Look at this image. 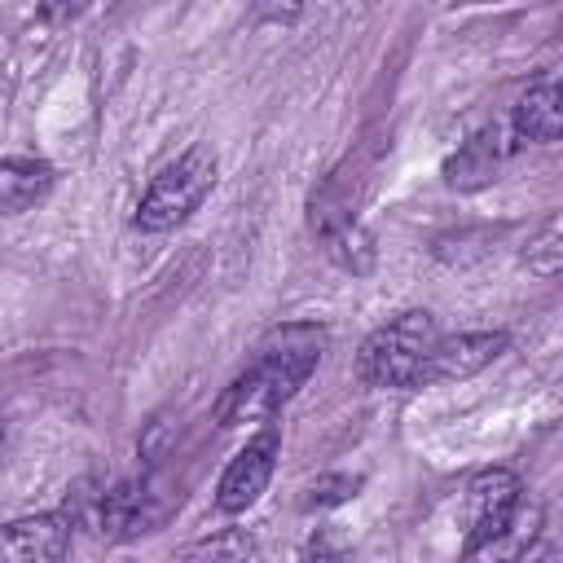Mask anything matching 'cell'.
Listing matches in <instances>:
<instances>
[{"instance_id":"obj_1","label":"cell","mask_w":563,"mask_h":563,"mask_svg":"<svg viewBox=\"0 0 563 563\" xmlns=\"http://www.w3.org/2000/svg\"><path fill=\"white\" fill-rule=\"evenodd\" d=\"M330 334L325 325L312 321H290L277 325L260 347L255 361L224 387L220 405H216V422L220 427H242V422H268L317 369L321 352H325Z\"/></svg>"},{"instance_id":"obj_2","label":"cell","mask_w":563,"mask_h":563,"mask_svg":"<svg viewBox=\"0 0 563 563\" xmlns=\"http://www.w3.org/2000/svg\"><path fill=\"white\" fill-rule=\"evenodd\" d=\"M435 343H440L435 317L422 312V308H409V312L391 317L387 325H378V330L361 343L356 374H361V383H369V387H391V391L427 387V361H431Z\"/></svg>"},{"instance_id":"obj_3","label":"cell","mask_w":563,"mask_h":563,"mask_svg":"<svg viewBox=\"0 0 563 563\" xmlns=\"http://www.w3.org/2000/svg\"><path fill=\"white\" fill-rule=\"evenodd\" d=\"M211 185H216V154L207 145H194V150H185L180 158H172L150 180V189L136 202L132 224L141 233H167V229L185 224L202 207V198L211 194Z\"/></svg>"},{"instance_id":"obj_4","label":"cell","mask_w":563,"mask_h":563,"mask_svg":"<svg viewBox=\"0 0 563 563\" xmlns=\"http://www.w3.org/2000/svg\"><path fill=\"white\" fill-rule=\"evenodd\" d=\"M75 519H88L106 541H132V537L158 528L163 501H158V493L150 488V479H123V484H110V488H101V493L75 488L70 523H75Z\"/></svg>"},{"instance_id":"obj_5","label":"cell","mask_w":563,"mask_h":563,"mask_svg":"<svg viewBox=\"0 0 563 563\" xmlns=\"http://www.w3.org/2000/svg\"><path fill=\"white\" fill-rule=\"evenodd\" d=\"M523 506V484L515 471L506 466H488L479 475H471L466 497H462V515H466V550L493 541L497 532L510 528V519Z\"/></svg>"},{"instance_id":"obj_6","label":"cell","mask_w":563,"mask_h":563,"mask_svg":"<svg viewBox=\"0 0 563 563\" xmlns=\"http://www.w3.org/2000/svg\"><path fill=\"white\" fill-rule=\"evenodd\" d=\"M277 453H282V431L268 422V427H260V431L233 453V462L224 466V475H220V484H216V506H220L224 515H242L246 506H255L260 493H264L268 479H273Z\"/></svg>"},{"instance_id":"obj_7","label":"cell","mask_w":563,"mask_h":563,"mask_svg":"<svg viewBox=\"0 0 563 563\" xmlns=\"http://www.w3.org/2000/svg\"><path fill=\"white\" fill-rule=\"evenodd\" d=\"M70 550L66 515H22L0 528V563H62Z\"/></svg>"},{"instance_id":"obj_8","label":"cell","mask_w":563,"mask_h":563,"mask_svg":"<svg viewBox=\"0 0 563 563\" xmlns=\"http://www.w3.org/2000/svg\"><path fill=\"white\" fill-rule=\"evenodd\" d=\"M312 229L321 238V251L339 268H347V273H369L374 268V238L356 224L352 211L330 207V198H317L312 202Z\"/></svg>"},{"instance_id":"obj_9","label":"cell","mask_w":563,"mask_h":563,"mask_svg":"<svg viewBox=\"0 0 563 563\" xmlns=\"http://www.w3.org/2000/svg\"><path fill=\"white\" fill-rule=\"evenodd\" d=\"M506 330H471V334H453L440 339L431 361H427V383H453V378H471L484 365H493L506 352Z\"/></svg>"},{"instance_id":"obj_10","label":"cell","mask_w":563,"mask_h":563,"mask_svg":"<svg viewBox=\"0 0 563 563\" xmlns=\"http://www.w3.org/2000/svg\"><path fill=\"white\" fill-rule=\"evenodd\" d=\"M559 132H563V92H559L554 75H541L519 97L506 136H510V150H515V145H550V141H559Z\"/></svg>"},{"instance_id":"obj_11","label":"cell","mask_w":563,"mask_h":563,"mask_svg":"<svg viewBox=\"0 0 563 563\" xmlns=\"http://www.w3.org/2000/svg\"><path fill=\"white\" fill-rule=\"evenodd\" d=\"M506 154H510V141H506L501 128H479V132H471V136L457 145V154H449V163H444L449 189L471 194V189L493 185Z\"/></svg>"},{"instance_id":"obj_12","label":"cell","mask_w":563,"mask_h":563,"mask_svg":"<svg viewBox=\"0 0 563 563\" xmlns=\"http://www.w3.org/2000/svg\"><path fill=\"white\" fill-rule=\"evenodd\" d=\"M53 189V167L40 158H0V216L31 211Z\"/></svg>"},{"instance_id":"obj_13","label":"cell","mask_w":563,"mask_h":563,"mask_svg":"<svg viewBox=\"0 0 563 563\" xmlns=\"http://www.w3.org/2000/svg\"><path fill=\"white\" fill-rule=\"evenodd\" d=\"M523 264H528V273H537L541 282H554V277H559V268H563V224H559V216H550V220L528 238Z\"/></svg>"},{"instance_id":"obj_14","label":"cell","mask_w":563,"mask_h":563,"mask_svg":"<svg viewBox=\"0 0 563 563\" xmlns=\"http://www.w3.org/2000/svg\"><path fill=\"white\" fill-rule=\"evenodd\" d=\"M356 488H361L356 475H325V479H317V484L308 488L303 506H308V510H325V506H339V501L356 497Z\"/></svg>"},{"instance_id":"obj_15","label":"cell","mask_w":563,"mask_h":563,"mask_svg":"<svg viewBox=\"0 0 563 563\" xmlns=\"http://www.w3.org/2000/svg\"><path fill=\"white\" fill-rule=\"evenodd\" d=\"M299 563H347V545H343L330 528H317V532L303 541Z\"/></svg>"},{"instance_id":"obj_16","label":"cell","mask_w":563,"mask_h":563,"mask_svg":"<svg viewBox=\"0 0 563 563\" xmlns=\"http://www.w3.org/2000/svg\"><path fill=\"white\" fill-rule=\"evenodd\" d=\"M207 554H211V563H251L255 545L246 532H220L207 541Z\"/></svg>"},{"instance_id":"obj_17","label":"cell","mask_w":563,"mask_h":563,"mask_svg":"<svg viewBox=\"0 0 563 563\" xmlns=\"http://www.w3.org/2000/svg\"><path fill=\"white\" fill-rule=\"evenodd\" d=\"M0 449H4V427H0Z\"/></svg>"},{"instance_id":"obj_18","label":"cell","mask_w":563,"mask_h":563,"mask_svg":"<svg viewBox=\"0 0 563 563\" xmlns=\"http://www.w3.org/2000/svg\"><path fill=\"white\" fill-rule=\"evenodd\" d=\"M528 559H532V550H528V554H523V559H519V563H528Z\"/></svg>"}]
</instances>
